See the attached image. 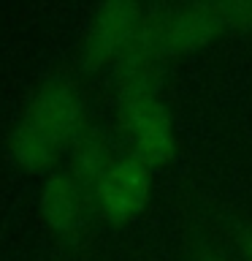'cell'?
<instances>
[{"label":"cell","mask_w":252,"mask_h":261,"mask_svg":"<svg viewBox=\"0 0 252 261\" xmlns=\"http://www.w3.org/2000/svg\"><path fill=\"white\" fill-rule=\"evenodd\" d=\"M119 125L128 136L130 155L149 166H163L176 155V125L171 109L158 95L152 73L117 76Z\"/></svg>","instance_id":"3957f363"},{"label":"cell","mask_w":252,"mask_h":261,"mask_svg":"<svg viewBox=\"0 0 252 261\" xmlns=\"http://www.w3.org/2000/svg\"><path fill=\"white\" fill-rule=\"evenodd\" d=\"M152 199V166L136 155H119L114 166L92 188L98 212L111 223H130Z\"/></svg>","instance_id":"5b68a950"},{"label":"cell","mask_w":252,"mask_h":261,"mask_svg":"<svg viewBox=\"0 0 252 261\" xmlns=\"http://www.w3.org/2000/svg\"><path fill=\"white\" fill-rule=\"evenodd\" d=\"M119 155L114 152V144L109 134L103 128L95 125H84V130L79 134V139L73 142L68 161H71V171L68 174L76 179L81 188L92 191V188L101 182V177L114 166Z\"/></svg>","instance_id":"52a82bcc"},{"label":"cell","mask_w":252,"mask_h":261,"mask_svg":"<svg viewBox=\"0 0 252 261\" xmlns=\"http://www.w3.org/2000/svg\"><path fill=\"white\" fill-rule=\"evenodd\" d=\"M201 261H225V258H219V256H201Z\"/></svg>","instance_id":"9c48e42d"},{"label":"cell","mask_w":252,"mask_h":261,"mask_svg":"<svg viewBox=\"0 0 252 261\" xmlns=\"http://www.w3.org/2000/svg\"><path fill=\"white\" fill-rule=\"evenodd\" d=\"M146 16H149V8L130 3V0L98 6L89 16L79 46V60L84 71L98 73L117 68L141 36Z\"/></svg>","instance_id":"277c9868"},{"label":"cell","mask_w":252,"mask_h":261,"mask_svg":"<svg viewBox=\"0 0 252 261\" xmlns=\"http://www.w3.org/2000/svg\"><path fill=\"white\" fill-rule=\"evenodd\" d=\"M236 248H239L241 261H252V226L239 231V237H236Z\"/></svg>","instance_id":"ba28073f"},{"label":"cell","mask_w":252,"mask_h":261,"mask_svg":"<svg viewBox=\"0 0 252 261\" xmlns=\"http://www.w3.org/2000/svg\"><path fill=\"white\" fill-rule=\"evenodd\" d=\"M252 30V3H187L149 8L141 44L154 60L193 55L228 33Z\"/></svg>","instance_id":"7a4b0ae2"},{"label":"cell","mask_w":252,"mask_h":261,"mask_svg":"<svg viewBox=\"0 0 252 261\" xmlns=\"http://www.w3.org/2000/svg\"><path fill=\"white\" fill-rule=\"evenodd\" d=\"M38 212L52 234L60 237L79 234L87 220V188H81L68 171L52 174L41 185Z\"/></svg>","instance_id":"8992f818"},{"label":"cell","mask_w":252,"mask_h":261,"mask_svg":"<svg viewBox=\"0 0 252 261\" xmlns=\"http://www.w3.org/2000/svg\"><path fill=\"white\" fill-rule=\"evenodd\" d=\"M84 125L79 87L65 76H52L19 112L8 136V155L24 171H46L71 152Z\"/></svg>","instance_id":"6da1fadb"}]
</instances>
